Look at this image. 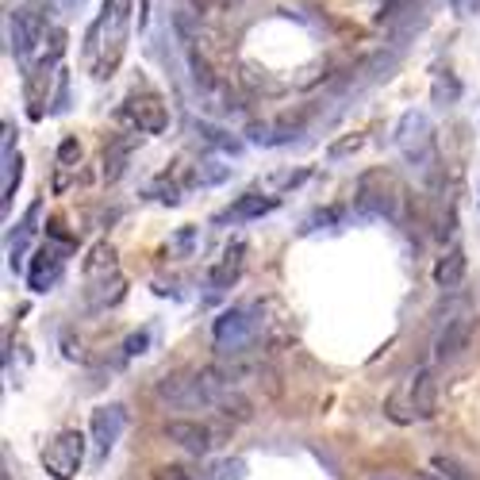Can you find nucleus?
<instances>
[{"mask_svg": "<svg viewBox=\"0 0 480 480\" xmlns=\"http://www.w3.org/2000/svg\"><path fill=\"white\" fill-rule=\"evenodd\" d=\"M131 35V0H105V12L93 20L89 35H85V62L96 81H108L119 62H124Z\"/></svg>", "mask_w": 480, "mask_h": 480, "instance_id": "1", "label": "nucleus"}, {"mask_svg": "<svg viewBox=\"0 0 480 480\" xmlns=\"http://www.w3.org/2000/svg\"><path fill=\"white\" fill-rule=\"evenodd\" d=\"M396 146L404 154V162L415 169L423 185H438L442 177V158H438V139H435V124L426 112H404L396 124Z\"/></svg>", "mask_w": 480, "mask_h": 480, "instance_id": "2", "label": "nucleus"}, {"mask_svg": "<svg viewBox=\"0 0 480 480\" xmlns=\"http://www.w3.org/2000/svg\"><path fill=\"white\" fill-rule=\"evenodd\" d=\"M400 185L388 169H369L357 177V193H354V208L365 219H396L400 212Z\"/></svg>", "mask_w": 480, "mask_h": 480, "instance_id": "3", "label": "nucleus"}, {"mask_svg": "<svg viewBox=\"0 0 480 480\" xmlns=\"http://www.w3.org/2000/svg\"><path fill=\"white\" fill-rule=\"evenodd\" d=\"M46 20H43V12L35 8H8L5 15V39H8V55L15 58L27 70L31 62H35L39 55V46L46 43Z\"/></svg>", "mask_w": 480, "mask_h": 480, "instance_id": "4", "label": "nucleus"}, {"mask_svg": "<svg viewBox=\"0 0 480 480\" xmlns=\"http://www.w3.org/2000/svg\"><path fill=\"white\" fill-rule=\"evenodd\" d=\"M262 331V312L258 307H231L223 312L212 327V338H215V350L223 357H238L254 346V338Z\"/></svg>", "mask_w": 480, "mask_h": 480, "instance_id": "5", "label": "nucleus"}, {"mask_svg": "<svg viewBox=\"0 0 480 480\" xmlns=\"http://www.w3.org/2000/svg\"><path fill=\"white\" fill-rule=\"evenodd\" d=\"M85 461V435L81 431H62L43 445V469L55 480H74Z\"/></svg>", "mask_w": 480, "mask_h": 480, "instance_id": "6", "label": "nucleus"}, {"mask_svg": "<svg viewBox=\"0 0 480 480\" xmlns=\"http://www.w3.org/2000/svg\"><path fill=\"white\" fill-rule=\"evenodd\" d=\"M124 426H127V407L124 404H105L93 411L89 419V442L96 450V465L108 461V454L115 450V442L124 438Z\"/></svg>", "mask_w": 480, "mask_h": 480, "instance_id": "7", "label": "nucleus"}, {"mask_svg": "<svg viewBox=\"0 0 480 480\" xmlns=\"http://www.w3.org/2000/svg\"><path fill=\"white\" fill-rule=\"evenodd\" d=\"M124 119L139 135H162L165 124H169V112L162 105V96H154V93H131L127 105H124Z\"/></svg>", "mask_w": 480, "mask_h": 480, "instance_id": "8", "label": "nucleus"}, {"mask_svg": "<svg viewBox=\"0 0 480 480\" xmlns=\"http://www.w3.org/2000/svg\"><path fill=\"white\" fill-rule=\"evenodd\" d=\"M24 181V158L15 154V127H12V119H5V139H0V208H12V196H15V188H20Z\"/></svg>", "mask_w": 480, "mask_h": 480, "instance_id": "9", "label": "nucleus"}, {"mask_svg": "<svg viewBox=\"0 0 480 480\" xmlns=\"http://www.w3.org/2000/svg\"><path fill=\"white\" fill-rule=\"evenodd\" d=\"M158 400L174 404L181 411H188V407H212L208 404V388H204L200 376H181V373L162 376V381H158Z\"/></svg>", "mask_w": 480, "mask_h": 480, "instance_id": "10", "label": "nucleus"}, {"mask_svg": "<svg viewBox=\"0 0 480 480\" xmlns=\"http://www.w3.org/2000/svg\"><path fill=\"white\" fill-rule=\"evenodd\" d=\"M62 265H65V250L46 243L35 250V258L27 265V288L31 293H46V288H55L58 277H62Z\"/></svg>", "mask_w": 480, "mask_h": 480, "instance_id": "11", "label": "nucleus"}, {"mask_svg": "<svg viewBox=\"0 0 480 480\" xmlns=\"http://www.w3.org/2000/svg\"><path fill=\"white\" fill-rule=\"evenodd\" d=\"M165 438L177 442L181 450L196 454V457H204L215 445V431L208 423H200V419H169L165 423Z\"/></svg>", "mask_w": 480, "mask_h": 480, "instance_id": "12", "label": "nucleus"}, {"mask_svg": "<svg viewBox=\"0 0 480 480\" xmlns=\"http://www.w3.org/2000/svg\"><path fill=\"white\" fill-rule=\"evenodd\" d=\"M39 219H43V200H31L27 212L20 215V223H15L12 235H8V262H12V269H20V258L27 254L31 238L39 235Z\"/></svg>", "mask_w": 480, "mask_h": 480, "instance_id": "13", "label": "nucleus"}, {"mask_svg": "<svg viewBox=\"0 0 480 480\" xmlns=\"http://www.w3.org/2000/svg\"><path fill=\"white\" fill-rule=\"evenodd\" d=\"M124 273H108V277H93V281H85V307L89 312H108V307H115L119 300H124Z\"/></svg>", "mask_w": 480, "mask_h": 480, "instance_id": "14", "label": "nucleus"}, {"mask_svg": "<svg viewBox=\"0 0 480 480\" xmlns=\"http://www.w3.org/2000/svg\"><path fill=\"white\" fill-rule=\"evenodd\" d=\"M407 396H411V415L415 419H431L438 411V376L435 369H415L407 385Z\"/></svg>", "mask_w": 480, "mask_h": 480, "instance_id": "15", "label": "nucleus"}, {"mask_svg": "<svg viewBox=\"0 0 480 480\" xmlns=\"http://www.w3.org/2000/svg\"><path fill=\"white\" fill-rule=\"evenodd\" d=\"M469 338H473V319H465V315L445 319V327H442L438 338H435L438 362H450V357H457L461 350H469Z\"/></svg>", "mask_w": 480, "mask_h": 480, "instance_id": "16", "label": "nucleus"}, {"mask_svg": "<svg viewBox=\"0 0 480 480\" xmlns=\"http://www.w3.org/2000/svg\"><path fill=\"white\" fill-rule=\"evenodd\" d=\"M243 254H246V246H243V243H231L227 250H223V258L212 265L208 285L215 288V293H223V288L238 285V277H243Z\"/></svg>", "mask_w": 480, "mask_h": 480, "instance_id": "17", "label": "nucleus"}, {"mask_svg": "<svg viewBox=\"0 0 480 480\" xmlns=\"http://www.w3.org/2000/svg\"><path fill=\"white\" fill-rule=\"evenodd\" d=\"M277 196H265V193H246V196H238L227 212L219 215V223H246V219H262L265 212L277 208Z\"/></svg>", "mask_w": 480, "mask_h": 480, "instance_id": "18", "label": "nucleus"}, {"mask_svg": "<svg viewBox=\"0 0 480 480\" xmlns=\"http://www.w3.org/2000/svg\"><path fill=\"white\" fill-rule=\"evenodd\" d=\"M461 281H465V250L461 246H450L442 254V258L435 262V285L438 288H457Z\"/></svg>", "mask_w": 480, "mask_h": 480, "instance_id": "19", "label": "nucleus"}, {"mask_svg": "<svg viewBox=\"0 0 480 480\" xmlns=\"http://www.w3.org/2000/svg\"><path fill=\"white\" fill-rule=\"evenodd\" d=\"M108 273H115V250H112V243H96L89 250V258H85V281L108 277Z\"/></svg>", "mask_w": 480, "mask_h": 480, "instance_id": "20", "label": "nucleus"}, {"mask_svg": "<svg viewBox=\"0 0 480 480\" xmlns=\"http://www.w3.org/2000/svg\"><path fill=\"white\" fill-rule=\"evenodd\" d=\"M196 135H200V143H204V146H212V150H223V154H243V143H238L235 135L219 131V127H212V124H196Z\"/></svg>", "mask_w": 480, "mask_h": 480, "instance_id": "21", "label": "nucleus"}, {"mask_svg": "<svg viewBox=\"0 0 480 480\" xmlns=\"http://www.w3.org/2000/svg\"><path fill=\"white\" fill-rule=\"evenodd\" d=\"M196 243H200V231H196V227H181L174 238H169L165 254H169V258H193V254H196Z\"/></svg>", "mask_w": 480, "mask_h": 480, "instance_id": "22", "label": "nucleus"}, {"mask_svg": "<svg viewBox=\"0 0 480 480\" xmlns=\"http://www.w3.org/2000/svg\"><path fill=\"white\" fill-rule=\"evenodd\" d=\"M431 96H435V105H438V108L457 105V96H461V81H457L454 74H438V77H435Z\"/></svg>", "mask_w": 480, "mask_h": 480, "instance_id": "23", "label": "nucleus"}, {"mask_svg": "<svg viewBox=\"0 0 480 480\" xmlns=\"http://www.w3.org/2000/svg\"><path fill=\"white\" fill-rule=\"evenodd\" d=\"M231 177V165H223V162H215V158H204V162H196V169H193V181L196 185H223Z\"/></svg>", "mask_w": 480, "mask_h": 480, "instance_id": "24", "label": "nucleus"}, {"mask_svg": "<svg viewBox=\"0 0 480 480\" xmlns=\"http://www.w3.org/2000/svg\"><path fill=\"white\" fill-rule=\"evenodd\" d=\"M127 154H131V143H124V146H115L112 154H105V177H108V181H119V177H124Z\"/></svg>", "mask_w": 480, "mask_h": 480, "instance_id": "25", "label": "nucleus"}, {"mask_svg": "<svg viewBox=\"0 0 480 480\" xmlns=\"http://www.w3.org/2000/svg\"><path fill=\"white\" fill-rule=\"evenodd\" d=\"M70 112V74L58 70V93H55V105H50V115H65Z\"/></svg>", "mask_w": 480, "mask_h": 480, "instance_id": "26", "label": "nucleus"}, {"mask_svg": "<svg viewBox=\"0 0 480 480\" xmlns=\"http://www.w3.org/2000/svg\"><path fill=\"white\" fill-rule=\"evenodd\" d=\"M150 338H154V331H150V327H143L139 335H131V338L124 342V354H127V357H135V354H146Z\"/></svg>", "mask_w": 480, "mask_h": 480, "instance_id": "27", "label": "nucleus"}, {"mask_svg": "<svg viewBox=\"0 0 480 480\" xmlns=\"http://www.w3.org/2000/svg\"><path fill=\"white\" fill-rule=\"evenodd\" d=\"M154 480H200L193 469H185V465H162L158 473H154Z\"/></svg>", "mask_w": 480, "mask_h": 480, "instance_id": "28", "label": "nucleus"}, {"mask_svg": "<svg viewBox=\"0 0 480 480\" xmlns=\"http://www.w3.org/2000/svg\"><path fill=\"white\" fill-rule=\"evenodd\" d=\"M319 223H323V227H327V223H342V212L338 208H327V212H315L312 219H307V235H312V231H319Z\"/></svg>", "mask_w": 480, "mask_h": 480, "instance_id": "29", "label": "nucleus"}, {"mask_svg": "<svg viewBox=\"0 0 480 480\" xmlns=\"http://www.w3.org/2000/svg\"><path fill=\"white\" fill-rule=\"evenodd\" d=\"M81 158V143L77 139H65L62 146H58V165H74Z\"/></svg>", "mask_w": 480, "mask_h": 480, "instance_id": "30", "label": "nucleus"}, {"mask_svg": "<svg viewBox=\"0 0 480 480\" xmlns=\"http://www.w3.org/2000/svg\"><path fill=\"white\" fill-rule=\"evenodd\" d=\"M150 196H154V200H162V204H177V200H181V196H177V185H165V181L150 185Z\"/></svg>", "mask_w": 480, "mask_h": 480, "instance_id": "31", "label": "nucleus"}, {"mask_svg": "<svg viewBox=\"0 0 480 480\" xmlns=\"http://www.w3.org/2000/svg\"><path fill=\"white\" fill-rule=\"evenodd\" d=\"M46 5L55 12H62V15H74V12H81L85 5H89V0H46Z\"/></svg>", "mask_w": 480, "mask_h": 480, "instance_id": "32", "label": "nucleus"}, {"mask_svg": "<svg viewBox=\"0 0 480 480\" xmlns=\"http://www.w3.org/2000/svg\"><path fill=\"white\" fill-rule=\"evenodd\" d=\"M435 469H442V473H450V480H465V469H457L454 461H445V457H435Z\"/></svg>", "mask_w": 480, "mask_h": 480, "instance_id": "33", "label": "nucleus"}, {"mask_svg": "<svg viewBox=\"0 0 480 480\" xmlns=\"http://www.w3.org/2000/svg\"><path fill=\"white\" fill-rule=\"evenodd\" d=\"M243 469H246L243 461H227V465H223L219 473H223V480H243Z\"/></svg>", "mask_w": 480, "mask_h": 480, "instance_id": "34", "label": "nucleus"}, {"mask_svg": "<svg viewBox=\"0 0 480 480\" xmlns=\"http://www.w3.org/2000/svg\"><path fill=\"white\" fill-rule=\"evenodd\" d=\"M450 5H454L457 12H465V8H469V0H450Z\"/></svg>", "mask_w": 480, "mask_h": 480, "instance_id": "35", "label": "nucleus"}, {"mask_svg": "<svg viewBox=\"0 0 480 480\" xmlns=\"http://www.w3.org/2000/svg\"><path fill=\"white\" fill-rule=\"evenodd\" d=\"M419 480H438V476H431V473H423V476H419Z\"/></svg>", "mask_w": 480, "mask_h": 480, "instance_id": "36", "label": "nucleus"}]
</instances>
